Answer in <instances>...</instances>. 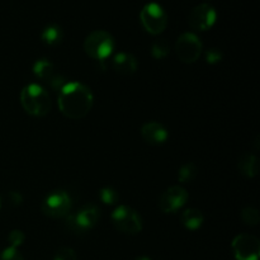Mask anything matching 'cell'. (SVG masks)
Masks as SVG:
<instances>
[{"instance_id":"1","label":"cell","mask_w":260,"mask_h":260,"mask_svg":"<svg viewBox=\"0 0 260 260\" xmlns=\"http://www.w3.org/2000/svg\"><path fill=\"white\" fill-rule=\"evenodd\" d=\"M58 109L69 119L84 118L91 111L94 96L90 88L79 81H68L58 91Z\"/></svg>"},{"instance_id":"23","label":"cell","mask_w":260,"mask_h":260,"mask_svg":"<svg viewBox=\"0 0 260 260\" xmlns=\"http://www.w3.org/2000/svg\"><path fill=\"white\" fill-rule=\"evenodd\" d=\"M0 260H24L23 259V255L20 254V251L18 250L17 248H9L4 249L0 254Z\"/></svg>"},{"instance_id":"6","label":"cell","mask_w":260,"mask_h":260,"mask_svg":"<svg viewBox=\"0 0 260 260\" xmlns=\"http://www.w3.org/2000/svg\"><path fill=\"white\" fill-rule=\"evenodd\" d=\"M140 20L145 30L152 36L162 33L168 25L167 13L157 3H149L145 5L140 13Z\"/></svg>"},{"instance_id":"3","label":"cell","mask_w":260,"mask_h":260,"mask_svg":"<svg viewBox=\"0 0 260 260\" xmlns=\"http://www.w3.org/2000/svg\"><path fill=\"white\" fill-rule=\"evenodd\" d=\"M114 38L107 30H94L84 41L86 55L98 62H103L114 50Z\"/></svg>"},{"instance_id":"21","label":"cell","mask_w":260,"mask_h":260,"mask_svg":"<svg viewBox=\"0 0 260 260\" xmlns=\"http://www.w3.org/2000/svg\"><path fill=\"white\" fill-rule=\"evenodd\" d=\"M99 197H101V201L106 205H116L119 201V194L117 193V190H114L113 188L106 187L103 189H101V193H99Z\"/></svg>"},{"instance_id":"12","label":"cell","mask_w":260,"mask_h":260,"mask_svg":"<svg viewBox=\"0 0 260 260\" xmlns=\"http://www.w3.org/2000/svg\"><path fill=\"white\" fill-rule=\"evenodd\" d=\"M141 137L146 144L157 146V145H161L167 141L168 137H169V132L161 123L151 121L146 122L141 127Z\"/></svg>"},{"instance_id":"18","label":"cell","mask_w":260,"mask_h":260,"mask_svg":"<svg viewBox=\"0 0 260 260\" xmlns=\"http://www.w3.org/2000/svg\"><path fill=\"white\" fill-rule=\"evenodd\" d=\"M197 177V167L193 162H187L182 165L178 172V179L180 183H190Z\"/></svg>"},{"instance_id":"20","label":"cell","mask_w":260,"mask_h":260,"mask_svg":"<svg viewBox=\"0 0 260 260\" xmlns=\"http://www.w3.org/2000/svg\"><path fill=\"white\" fill-rule=\"evenodd\" d=\"M241 220L246 226H256L260 221L259 211L254 207H245L241 211Z\"/></svg>"},{"instance_id":"25","label":"cell","mask_w":260,"mask_h":260,"mask_svg":"<svg viewBox=\"0 0 260 260\" xmlns=\"http://www.w3.org/2000/svg\"><path fill=\"white\" fill-rule=\"evenodd\" d=\"M222 60V52L217 48H210L206 52V61L211 65H215V63H218Z\"/></svg>"},{"instance_id":"28","label":"cell","mask_w":260,"mask_h":260,"mask_svg":"<svg viewBox=\"0 0 260 260\" xmlns=\"http://www.w3.org/2000/svg\"><path fill=\"white\" fill-rule=\"evenodd\" d=\"M0 207H2V197H0Z\"/></svg>"},{"instance_id":"11","label":"cell","mask_w":260,"mask_h":260,"mask_svg":"<svg viewBox=\"0 0 260 260\" xmlns=\"http://www.w3.org/2000/svg\"><path fill=\"white\" fill-rule=\"evenodd\" d=\"M216 18H217V14L213 7H211L210 4H200L192 9L188 18V23L192 29L205 32L213 27Z\"/></svg>"},{"instance_id":"22","label":"cell","mask_w":260,"mask_h":260,"mask_svg":"<svg viewBox=\"0 0 260 260\" xmlns=\"http://www.w3.org/2000/svg\"><path fill=\"white\" fill-rule=\"evenodd\" d=\"M25 235L20 230H13L10 231L9 235H8V243H9V246L12 248H19L20 245L24 241Z\"/></svg>"},{"instance_id":"8","label":"cell","mask_w":260,"mask_h":260,"mask_svg":"<svg viewBox=\"0 0 260 260\" xmlns=\"http://www.w3.org/2000/svg\"><path fill=\"white\" fill-rule=\"evenodd\" d=\"M71 198L65 190H53L43 200L42 212L50 218H65L71 213Z\"/></svg>"},{"instance_id":"10","label":"cell","mask_w":260,"mask_h":260,"mask_svg":"<svg viewBox=\"0 0 260 260\" xmlns=\"http://www.w3.org/2000/svg\"><path fill=\"white\" fill-rule=\"evenodd\" d=\"M188 201V192L182 185L168 188L159 200V208L164 213H174L179 211Z\"/></svg>"},{"instance_id":"24","label":"cell","mask_w":260,"mask_h":260,"mask_svg":"<svg viewBox=\"0 0 260 260\" xmlns=\"http://www.w3.org/2000/svg\"><path fill=\"white\" fill-rule=\"evenodd\" d=\"M53 260H78L75 251L70 248H61L60 250H57V253L55 254V258Z\"/></svg>"},{"instance_id":"4","label":"cell","mask_w":260,"mask_h":260,"mask_svg":"<svg viewBox=\"0 0 260 260\" xmlns=\"http://www.w3.org/2000/svg\"><path fill=\"white\" fill-rule=\"evenodd\" d=\"M101 217V211L94 203H88L79 208L75 213H69L66 216V228L74 234H84L90 231L98 223Z\"/></svg>"},{"instance_id":"16","label":"cell","mask_w":260,"mask_h":260,"mask_svg":"<svg viewBox=\"0 0 260 260\" xmlns=\"http://www.w3.org/2000/svg\"><path fill=\"white\" fill-rule=\"evenodd\" d=\"M180 220H182L183 226H184L187 230L196 231L198 229L202 228L203 222H205V217H203V213L200 210H196V208H188L180 216Z\"/></svg>"},{"instance_id":"15","label":"cell","mask_w":260,"mask_h":260,"mask_svg":"<svg viewBox=\"0 0 260 260\" xmlns=\"http://www.w3.org/2000/svg\"><path fill=\"white\" fill-rule=\"evenodd\" d=\"M238 169L244 177L246 178H255L259 173V160L255 155L253 154H244L239 159Z\"/></svg>"},{"instance_id":"5","label":"cell","mask_w":260,"mask_h":260,"mask_svg":"<svg viewBox=\"0 0 260 260\" xmlns=\"http://www.w3.org/2000/svg\"><path fill=\"white\" fill-rule=\"evenodd\" d=\"M111 220L117 230L127 235H136L142 231L141 216L129 206L121 205L116 207L112 212Z\"/></svg>"},{"instance_id":"17","label":"cell","mask_w":260,"mask_h":260,"mask_svg":"<svg viewBox=\"0 0 260 260\" xmlns=\"http://www.w3.org/2000/svg\"><path fill=\"white\" fill-rule=\"evenodd\" d=\"M62 38H63V32L62 29H61L60 25L57 24L47 25V27L43 29L42 35H41V40H42V42L45 43V45L51 46V47L60 45Z\"/></svg>"},{"instance_id":"26","label":"cell","mask_w":260,"mask_h":260,"mask_svg":"<svg viewBox=\"0 0 260 260\" xmlns=\"http://www.w3.org/2000/svg\"><path fill=\"white\" fill-rule=\"evenodd\" d=\"M8 197H9L10 205L15 206V207L23 202V197L19 192H14V190H13V192H10L9 194H8Z\"/></svg>"},{"instance_id":"27","label":"cell","mask_w":260,"mask_h":260,"mask_svg":"<svg viewBox=\"0 0 260 260\" xmlns=\"http://www.w3.org/2000/svg\"><path fill=\"white\" fill-rule=\"evenodd\" d=\"M135 260H151V259L147 258V256H139V258H136Z\"/></svg>"},{"instance_id":"13","label":"cell","mask_w":260,"mask_h":260,"mask_svg":"<svg viewBox=\"0 0 260 260\" xmlns=\"http://www.w3.org/2000/svg\"><path fill=\"white\" fill-rule=\"evenodd\" d=\"M112 68L121 75H132L137 70V60L131 53L119 52L112 60Z\"/></svg>"},{"instance_id":"2","label":"cell","mask_w":260,"mask_h":260,"mask_svg":"<svg viewBox=\"0 0 260 260\" xmlns=\"http://www.w3.org/2000/svg\"><path fill=\"white\" fill-rule=\"evenodd\" d=\"M20 104L28 114L45 117L52 108L50 94L40 84H28L20 91Z\"/></svg>"},{"instance_id":"19","label":"cell","mask_w":260,"mask_h":260,"mask_svg":"<svg viewBox=\"0 0 260 260\" xmlns=\"http://www.w3.org/2000/svg\"><path fill=\"white\" fill-rule=\"evenodd\" d=\"M169 43L165 40H156L151 46V55L156 60H162L169 55Z\"/></svg>"},{"instance_id":"7","label":"cell","mask_w":260,"mask_h":260,"mask_svg":"<svg viewBox=\"0 0 260 260\" xmlns=\"http://www.w3.org/2000/svg\"><path fill=\"white\" fill-rule=\"evenodd\" d=\"M203 46L200 37L192 32H185L179 36L175 42V53L183 63H194L201 57Z\"/></svg>"},{"instance_id":"14","label":"cell","mask_w":260,"mask_h":260,"mask_svg":"<svg viewBox=\"0 0 260 260\" xmlns=\"http://www.w3.org/2000/svg\"><path fill=\"white\" fill-rule=\"evenodd\" d=\"M33 74L37 79L50 84L53 79L57 76V73L55 71V66L47 58H41L33 63Z\"/></svg>"},{"instance_id":"9","label":"cell","mask_w":260,"mask_h":260,"mask_svg":"<svg viewBox=\"0 0 260 260\" xmlns=\"http://www.w3.org/2000/svg\"><path fill=\"white\" fill-rule=\"evenodd\" d=\"M236 260H259L260 243L259 239L250 234H240L231 243Z\"/></svg>"}]
</instances>
